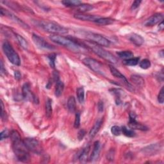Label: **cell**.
Instances as JSON below:
<instances>
[{"mask_svg": "<svg viewBox=\"0 0 164 164\" xmlns=\"http://www.w3.org/2000/svg\"><path fill=\"white\" fill-rule=\"evenodd\" d=\"M10 139L12 143L13 151L17 158L22 162L27 163L30 160L29 150L26 147L24 140H22L19 133L16 130L10 132Z\"/></svg>", "mask_w": 164, "mask_h": 164, "instance_id": "6da1fadb", "label": "cell"}, {"mask_svg": "<svg viewBox=\"0 0 164 164\" xmlns=\"http://www.w3.org/2000/svg\"><path fill=\"white\" fill-rule=\"evenodd\" d=\"M50 39L53 43L63 46L73 52L80 53L84 50V47L74 42V40L64 36L60 35H52L50 36Z\"/></svg>", "mask_w": 164, "mask_h": 164, "instance_id": "7a4b0ae2", "label": "cell"}, {"mask_svg": "<svg viewBox=\"0 0 164 164\" xmlns=\"http://www.w3.org/2000/svg\"><path fill=\"white\" fill-rule=\"evenodd\" d=\"M87 46H88V47H90V48L92 50V51L95 54H96L98 56L103 58L107 62H109L112 64H116L117 62V60L114 57V55H113L111 53L102 48L101 46H98L93 43H91L90 41H88Z\"/></svg>", "mask_w": 164, "mask_h": 164, "instance_id": "3957f363", "label": "cell"}, {"mask_svg": "<svg viewBox=\"0 0 164 164\" xmlns=\"http://www.w3.org/2000/svg\"><path fill=\"white\" fill-rule=\"evenodd\" d=\"M2 48L6 58H8V60L12 64L17 66L20 65V59L19 58V54L13 50L12 45L8 41H5L3 43Z\"/></svg>", "mask_w": 164, "mask_h": 164, "instance_id": "277c9868", "label": "cell"}, {"mask_svg": "<svg viewBox=\"0 0 164 164\" xmlns=\"http://www.w3.org/2000/svg\"><path fill=\"white\" fill-rule=\"evenodd\" d=\"M39 25L46 32L54 33V35H59V34H65L68 32V30L64 27L60 26L55 23L47 22V21H40Z\"/></svg>", "mask_w": 164, "mask_h": 164, "instance_id": "5b68a950", "label": "cell"}, {"mask_svg": "<svg viewBox=\"0 0 164 164\" xmlns=\"http://www.w3.org/2000/svg\"><path fill=\"white\" fill-rule=\"evenodd\" d=\"M83 35L86 39H87V40H90V42L93 43L100 46L108 47L110 44V41H109L107 39L98 33H92L90 32H86L83 33Z\"/></svg>", "mask_w": 164, "mask_h": 164, "instance_id": "8992f818", "label": "cell"}, {"mask_svg": "<svg viewBox=\"0 0 164 164\" xmlns=\"http://www.w3.org/2000/svg\"><path fill=\"white\" fill-rule=\"evenodd\" d=\"M82 62H83V63L86 66H87L90 69H91L94 72L97 73L101 75L105 74V71L103 67H102L103 66L96 60L91 58H85L83 59Z\"/></svg>", "mask_w": 164, "mask_h": 164, "instance_id": "52a82bcc", "label": "cell"}, {"mask_svg": "<svg viewBox=\"0 0 164 164\" xmlns=\"http://www.w3.org/2000/svg\"><path fill=\"white\" fill-rule=\"evenodd\" d=\"M23 140L26 147L30 151L36 154H40L43 152L42 147L38 140L33 138H25Z\"/></svg>", "mask_w": 164, "mask_h": 164, "instance_id": "ba28073f", "label": "cell"}, {"mask_svg": "<svg viewBox=\"0 0 164 164\" xmlns=\"http://www.w3.org/2000/svg\"><path fill=\"white\" fill-rule=\"evenodd\" d=\"M22 95L23 99L32 101L34 103H39V99L30 90V85L28 83L24 84L22 87Z\"/></svg>", "mask_w": 164, "mask_h": 164, "instance_id": "9c48e42d", "label": "cell"}, {"mask_svg": "<svg viewBox=\"0 0 164 164\" xmlns=\"http://www.w3.org/2000/svg\"><path fill=\"white\" fill-rule=\"evenodd\" d=\"M136 115L134 112H130L129 114V121L128 123L129 126L132 129H139L141 131H147L148 128L140 122H138L136 120Z\"/></svg>", "mask_w": 164, "mask_h": 164, "instance_id": "30bf717a", "label": "cell"}, {"mask_svg": "<svg viewBox=\"0 0 164 164\" xmlns=\"http://www.w3.org/2000/svg\"><path fill=\"white\" fill-rule=\"evenodd\" d=\"M1 15L2 16H5L6 17H7L8 18H9L11 20H12L13 21H14L15 23H16L18 24H19L20 26H22L23 28H24L29 29V26L28 24H26L21 19H20L19 17H17L14 14H13L12 13H11L9 10L4 9L3 7L1 8Z\"/></svg>", "mask_w": 164, "mask_h": 164, "instance_id": "8fae6325", "label": "cell"}, {"mask_svg": "<svg viewBox=\"0 0 164 164\" xmlns=\"http://www.w3.org/2000/svg\"><path fill=\"white\" fill-rule=\"evenodd\" d=\"M162 148V145L159 143L153 144L142 149V152L147 156H153L159 153Z\"/></svg>", "mask_w": 164, "mask_h": 164, "instance_id": "7c38bea8", "label": "cell"}, {"mask_svg": "<svg viewBox=\"0 0 164 164\" xmlns=\"http://www.w3.org/2000/svg\"><path fill=\"white\" fill-rule=\"evenodd\" d=\"M32 39L33 43H35L36 46H37L40 48L47 49V50H53L54 47L49 44L42 37L36 35V34H33L32 35Z\"/></svg>", "mask_w": 164, "mask_h": 164, "instance_id": "4fadbf2b", "label": "cell"}, {"mask_svg": "<svg viewBox=\"0 0 164 164\" xmlns=\"http://www.w3.org/2000/svg\"><path fill=\"white\" fill-rule=\"evenodd\" d=\"M110 72H111L112 74L113 75L114 77L119 78L123 81V83H124L125 85L127 87L128 89H129V91H134L132 85L129 83H128V81L126 80V77L119 71H118L117 69H116V68H115L114 67L111 66V65L110 66Z\"/></svg>", "mask_w": 164, "mask_h": 164, "instance_id": "5bb4252c", "label": "cell"}, {"mask_svg": "<svg viewBox=\"0 0 164 164\" xmlns=\"http://www.w3.org/2000/svg\"><path fill=\"white\" fill-rule=\"evenodd\" d=\"M163 19V16L162 13H158L149 17L144 23V25L146 26H153L157 24H160Z\"/></svg>", "mask_w": 164, "mask_h": 164, "instance_id": "9a60e30c", "label": "cell"}, {"mask_svg": "<svg viewBox=\"0 0 164 164\" xmlns=\"http://www.w3.org/2000/svg\"><path fill=\"white\" fill-rule=\"evenodd\" d=\"M74 17L79 20H84V21H93L95 22L99 17L98 16L85 14L84 13H75Z\"/></svg>", "mask_w": 164, "mask_h": 164, "instance_id": "2e32d148", "label": "cell"}, {"mask_svg": "<svg viewBox=\"0 0 164 164\" xmlns=\"http://www.w3.org/2000/svg\"><path fill=\"white\" fill-rule=\"evenodd\" d=\"M101 151V144L99 141H95L94 144L92 152L90 156V161L94 162L97 160L99 156Z\"/></svg>", "mask_w": 164, "mask_h": 164, "instance_id": "e0dca14e", "label": "cell"}, {"mask_svg": "<svg viewBox=\"0 0 164 164\" xmlns=\"http://www.w3.org/2000/svg\"><path fill=\"white\" fill-rule=\"evenodd\" d=\"M129 40L136 46H141L144 42V39L142 38V37L136 33H132V35H129Z\"/></svg>", "mask_w": 164, "mask_h": 164, "instance_id": "ac0fdd59", "label": "cell"}, {"mask_svg": "<svg viewBox=\"0 0 164 164\" xmlns=\"http://www.w3.org/2000/svg\"><path fill=\"white\" fill-rule=\"evenodd\" d=\"M102 119H99L96 122H95V125H94V126L92 128V129L90 131V133H89L90 138L93 139L94 136L97 135V133L99 132V129L102 126Z\"/></svg>", "mask_w": 164, "mask_h": 164, "instance_id": "d6986e66", "label": "cell"}, {"mask_svg": "<svg viewBox=\"0 0 164 164\" xmlns=\"http://www.w3.org/2000/svg\"><path fill=\"white\" fill-rule=\"evenodd\" d=\"M131 81L137 87H143L144 86V80L139 75L133 74L131 76Z\"/></svg>", "mask_w": 164, "mask_h": 164, "instance_id": "ffe728a7", "label": "cell"}, {"mask_svg": "<svg viewBox=\"0 0 164 164\" xmlns=\"http://www.w3.org/2000/svg\"><path fill=\"white\" fill-rule=\"evenodd\" d=\"M91 149V146H88L86 147H85L83 151H81V154L79 156V160L81 163H85L87 161L88 159V156L89 154Z\"/></svg>", "mask_w": 164, "mask_h": 164, "instance_id": "44dd1931", "label": "cell"}, {"mask_svg": "<svg viewBox=\"0 0 164 164\" xmlns=\"http://www.w3.org/2000/svg\"><path fill=\"white\" fill-rule=\"evenodd\" d=\"M76 99L74 96H71L68 99L67 101V108L69 111L71 113L74 112L76 111Z\"/></svg>", "mask_w": 164, "mask_h": 164, "instance_id": "7402d4cb", "label": "cell"}, {"mask_svg": "<svg viewBox=\"0 0 164 164\" xmlns=\"http://www.w3.org/2000/svg\"><path fill=\"white\" fill-rule=\"evenodd\" d=\"M64 88V84L62 81L58 80L56 83V87H55V91H54V94H55L57 98L60 97V95L62 94Z\"/></svg>", "mask_w": 164, "mask_h": 164, "instance_id": "603a6c76", "label": "cell"}, {"mask_svg": "<svg viewBox=\"0 0 164 164\" xmlns=\"http://www.w3.org/2000/svg\"><path fill=\"white\" fill-rule=\"evenodd\" d=\"M114 22V20L111 18L107 17H99L94 23L100 25H109Z\"/></svg>", "mask_w": 164, "mask_h": 164, "instance_id": "cb8c5ba5", "label": "cell"}, {"mask_svg": "<svg viewBox=\"0 0 164 164\" xmlns=\"http://www.w3.org/2000/svg\"><path fill=\"white\" fill-rule=\"evenodd\" d=\"M62 3L67 7H77L82 3L78 0H65V1L62 2Z\"/></svg>", "mask_w": 164, "mask_h": 164, "instance_id": "d4e9b609", "label": "cell"}, {"mask_svg": "<svg viewBox=\"0 0 164 164\" xmlns=\"http://www.w3.org/2000/svg\"><path fill=\"white\" fill-rule=\"evenodd\" d=\"M120 58L123 60H128L133 57V53L130 51H122L117 53Z\"/></svg>", "mask_w": 164, "mask_h": 164, "instance_id": "484cf974", "label": "cell"}, {"mask_svg": "<svg viewBox=\"0 0 164 164\" xmlns=\"http://www.w3.org/2000/svg\"><path fill=\"white\" fill-rule=\"evenodd\" d=\"M77 10L80 12V13H84L91 11L94 9V6L90 4H83L81 3L78 6H77Z\"/></svg>", "mask_w": 164, "mask_h": 164, "instance_id": "4316f807", "label": "cell"}, {"mask_svg": "<svg viewBox=\"0 0 164 164\" xmlns=\"http://www.w3.org/2000/svg\"><path fill=\"white\" fill-rule=\"evenodd\" d=\"M52 112V100L48 98L46 102V115L47 118L51 117Z\"/></svg>", "mask_w": 164, "mask_h": 164, "instance_id": "83f0119b", "label": "cell"}, {"mask_svg": "<svg viewBox=\"0 0 164 164\" xmlns=\"http://www.w3.org/2000/svg\"><path fill=\"white\" fill-rule=\"evenodd\" d=\"M76 95L78 101L80 103H83L85 100V91L83 87H79L77 88Z\"/></svg>", "mask_w": 164, "mask_h": 164, "instance_id": "f1b7e54d", "label": "cell"}, {"mask_svg": "<svg viewBox=\"0 0 164 164\" xmlns=\"http://www.w3.org/2000/svg\"><path fill=\"white\" fill-rule=\"evenodd\" d=\"M140 58L139 57H136V58H132L128 60H125L123 61V64L126 65H130V66H134L137 65L139 64Z\"/></svg>", "mask_w": 164, "mask_h": 164, "instance_id": "f546056e", "label": "cell"}, {"mask_svg": "<svg viewBox=\"0 0 164 164\" xmlns=\"http://www.w3.org/2000/svg\"><path fill=\"white\" fill-rule=\"evenodd\" d=\"M122 129V133L124 134L126 136L128 137H133L135 136V132L132 129H129L126 126H123L121 128Z\"/></svg>", "mask_w": 164, "mask_h": 164, "instance_id": "4dcf8cb0", "label": "cell"}, {"mask_svg": "<svg viewBox=\"0 0 164 164\" xmlns=\"http://www.w3.org/2000/svg\"><path fill=\"white\" fill-rule=\"evenodd\" d=\"M16 37L17 40H18L19 44L22 47H23V48L25 50L28 48V43H27V41L21 35H18V34H16Z\"/></svg>", "mask_w": 164, "mask_h": 164, "instance_id": "1f68e13d", "label": "cell"}, {"mask_svg": "<svg viewBox=\"0 0 164 164\" xmlns=\"http://www.w3.org/2000/svg\"><path fill=\"white\" fill-rule=\"evenodd\" d=\"M2 3H3L5 5L8 6L9 7H10V9L13 10H22L21 8H20V6H19V5H17L16 3L12 2H7V1L2 2Z\"/></svg>", "mask_w": 164, "mask_h": 164, "instance_id": "d6a6232c", "label": "cell"}, {"mask_svg": "<svg viewBox=\"0 0 164 164\" xmlns=\"http://www.w3.org/2000/svg\"><path fill=\"white\" fill-rule=\"evenodd\" d=\"M139 65L143 69H147L151 67V62L148 59H144L140 62Z\"/></svg>", "mask_w": 164, "mask_h": 164, "instance_id": "836d02e7", "label": "cell"}, {"mask_svg": "<svg viewBox=\"0 0 164 164\" xmlns=\"http://www.w3.org/2000/svg\"><path fill=\"white\" fill-rule=\"evenodd\" d=\"M111 132L115 136H119L122 133V129L118 126H113L111 128Z\"/></svg>", "mask_w": 164, "mask_h": 164, "instance_id": "e575fe53", "label": "cell"}, {"mask_svg": "<svg viewBox=\"0 0 164 164\" xmlns=\"http://www.w3.org/2000/svg\"><path fill=\"white\" fill-rule=\"evenodd\" d=\"M80 113L79 112L76 113L75 115V119H74V126L75 128H78L80 126Z\"/></svg>", "mask_w": 164, "mask_h": 164, "instance_id": "d590c367", "label": "cell"}, {"mask_svg": "<svg viewBox=\"0 0 164 164\" xmlns=\"http://www.w3.org/2000/svg\"><path fill=\"white\" fill-rule=\"evenodd\" d=\"M56 54L55 53H52L48 56V58L50 60V64L51 67L54 68L55 67V60H56Z\"/></svg>", "mask_w": 164, "mask_h": 164, "instance_id": "8d00e7d4", "label": "cell"}, {"mask_svg": "<svg viewBox=\"0 0 164 164\" xmlns=\"http://www.w3.org/2000/svg\"><path fill=\"white\" fill-rule=\"evenodd\" d=\"M114 157H115V150L114 149H111L107 153L106 158L107 160L110 161H113L114 160Z\"/></svg>", "mask_w": 164, "mask_h": 164, "instance_id": "74e56055", "label": "cell"}, {"mask_svg": "<svg viewBox=\"0 0 164 164\" xmlns=\"http://www.w3.org/2000/svg\"><path fill=\"white\" fill-rule=\"evenodd\" d=\"M1 117L3 121H6L7 119V115H6V112L4 111V105L2 101H1Z\"/></svg>", "mask_w": 164, "mask_h": 164, "instance_id": "f35d334b", "label": "cell"}, {"mask_svg": "<svg viewBox=\"0 0 164 164\" xmlns=\"http://www.w3.org/2000/svg\"><path fill=\"white\" fill-rule=\"evenodd\" d=\"M158 101L160 103L162 104L163 103L164 101V91H163V87L162 88V89L160 90L159 94L158 95Z\"/></svg>", "mask_w": 164, "mask_h": 164, "instance_id": "ab89813d", "label": "cell"}, {"mask_svg": "<svg viewBox=\"0 0 164 164\" xmlns=\"http://www.w3.org/2000/svg\"><path fill=\"white\" fill-rule=\"evenodd\" d=\"M10 136V133L7 130V129H5V130L2 132L1 133V140H2L3 139L8 138Z\"/></svg>", "mask_w": 164, "mask_h": 164, "instance_id": "60d3db41", "label": "cell"}, {"mask_svg": "<svg viewBox=\"0 0 164 164\" xmlns=\"http://www.w3.org/2000/svg\"><path fill=\"white\" fill-rule=\"evenodd\" d=\"M141 2H142L141 1H139V0H136V1H135V2L133 3L132 5L131 9H132V10H135V9H137V8L139 7V5H140Z\"/></svg>", "mask_w": 164, "mask_h": 164, "instance_id": "b9f144b4", "label": "cell"}, {"mask_svg": "<svg viewBox=\"0 0 164 164\" xmlns=\"http://www.w3.org/2000/svg\"><path fill=\"white\" fill-rule=\"evenodd\" d=\"M86 134V132L84 130V129H81V130L78 132V139L79 140H82L84 139V137L85 136Z\"/></svg>", "mask_w": 164, "mask_h": 164, "instance_id": "7bdbcfd3", "label": "cell"}, {"mask_svg": "<svg viewBox=\"0 0 164 164\" xmlns=\"http://www.w3.org/2000/svg\"><path fill=\"white\" fill-rule=\"evenodd\" d=\"M14 77L16 80L19 81L21 79V74H20V73L19 71H16L14 72Z\"/></svg>", "mask_w": 164, "mask_h": 164, "instance_id": "ee69618b", "label": "cell"}, {"mask_svg": "<svg viewBox=\"0 0 164 164\" xmlns=\"http://www.w3.org/2000/svg\"><path fill=\"white\" fill-rule=\"evenodd\" d=\"M98 110L99 112H102L103 111V109H104V104H103V102L100 101L98 104Z\"/></svg>", "mask_w": 164, "mask_h": 164, "instance_id": "f6af8a7d", "label": "cell"}, {"mask_svg": "<svg viewBox=\"0 0 164 164\" xmlns=\"http://www.w3.org/2000/svg\"><path fill=\"white\" fill-rule=\"evenodd\" d=\"M0 72H1V75H3V74H5L6 73V71L4 67V64L2 60L1 61V70H0Z\"/></svg>", "mask_w": 164, "mask_h": 164, "instance_id": "bcb514c9", "label": "cell"}, {"mask_svg": "<svg viewBox=\"0 0 164 164\" xmlns=\"http://www.w3.org/2000/svg\"><path fill=\"white\" fill-rule=\"evenodd\" d=\"M163 51L162 50V51L160 52V53H159V54H161V57H162V58H163Z\"/></svg>", "mask_w": 164, "mask_h": 164, "instance_id": "7dc6e473", "label": "cell"}]
</instances>
